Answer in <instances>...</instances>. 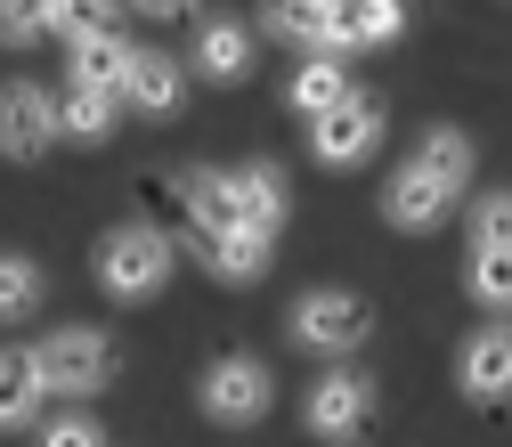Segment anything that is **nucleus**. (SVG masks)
<instances>
[{
	"instance_id": "1",
	"label": "nucleus",
	"mask_w": 512,
	"mask_h": 447,
	"mask_svg": "<svg viewBox=\"0 0 512 447\" xmlns=\"http://www.w3.org/2000/svg\"><path fill=\"white\" fill-rule=\"evenodd\" d=\"M464 187H472V139L464 131H423L415 155L382 179V220H391L399 236H431L447 212L464 204Z\"/></svg>"
},
{
	"instance_id": "2",
	"label": "nucleus",
	"mask_w": 512,
	"mask_h": 447,
	"mask_svg": "<svg viewBox=\"0 0 512 447\" xmlns=\"http://www.w3.org/2000/svg\"><path fill=\"white\" fill-rule=\"evenodd\" d=\"M171 236H155L147 220H122V228H106L98 244H90V277H98V293L106 301H155L163 285H171Z\"/></svg>"
},
{
	"instance_id": "3",
	"label": "nucleus",
	"mask_w": 512,
	"mask_h": 447,
	"mask_svg": "<svg viewBox=\"0 0 512 447\" xmlns=\"http://www.w3.org/2000/svg\"><path fill=\"white\" fill-rule=\"evenodd\" d=\"M285 334H293V350H309V358H358L366 334H374V317H366L358 293L317 285V293H301V301L285 309Z\"/></svg>"
},
{
	"instance_id": "4",
	"label": "nucleus",
	"mask_w": 512,
	"mask_h": 447,
	"mask_svg": "<svg viewBox=\"0 0 512 447\" xmlns=\"http://www.w3.org/2000/svg\"><path fill=\"white\" fill-rule=\"evenodd\" d=\"M33 374H41L49 399H90V391L114 382V342H106L98 326H57V334H41Z\"/></svg>"
},
{
	"instance_id": "5",
	"label": "nucleus",
	"mask_w": 512,
	"mask_h": 447,
	"mask_svg": "<svg viewBox=\"0 0 512 447\" xmlns=\"http://www.w3.org/2000/svg\"><path fill=\"white\" fill-rule=\"evenodd\" d=\"M196 407L212 415V423H261L269 407H277V382H269V366L261 358H244V350H228V358H212L204 366V382H196Z\"/></svg>"
},
{
	"instance_id": "6",
	"label": "nucleus",
	"mask_w": 512,
	"mask_h": 447,
	"mask_svg": "<svg viewBox=\"0 0 512 447\" xmlns=\"http://www.w3.org/2000/svg\"><path fill=\"white\" fill-rule=\"evenodd\" d=\"M374 147H382V98L350 90V98H334L326 114H309V155L326 163V171H358Z\"/></svg>"
},
{
	"instance_id": "7",
	"label": "nucleus",
	"mask_w": 512,
	"mask_h": 447,
	"mask_svg": "<svg viewBox=\"0 0 512 447\" xmlns=\"http://www.w3.org/2000/svg\"><path fill=\"white\" fill-rule=\"evenodd\" d=\"M366 415H374V382H366V374H350L342 358H334V366L301 391V423L326 439V447H350V439L366 431Z\"/></svg>"
},
{
	"instance_id": "8",
	"label": "nucleus",
	"mask_w": 512,
	"mask_h": 447,
	"mask_svg": "<svg viewBox=\"0 0 512 447\" xmlns=\"http://www.w3.org/2000/svg\"><path fill=\"white\" fill-rule=\"evenodd\" d=\"M456 391H464L472 407H512V326H504V317H488V326L464 334V350H456Z\"/></svg>"
},
{
	"instance_id": "9",
	"label": "nucleus",
	"mask_w": 512,
	"mask_h": 447,
	"mask_svg": "<svg viewBox=\"0 0 512 447\" xmlns=\"http://www.w3.org/2000/svg\"><path fill=\"white\" fill-rule=\"evenodd\" d=\"M49 147H57V90L0 82V155L9 163H41Z\"/></svg>"
},
{
	"instance_id": "10",
	"label": "nucleus",
	"mask_w": 512,
	"mask_h": 447,
	"mask_svg": "<svg viewBox=\"0 0 512 447\" xmlns=\"http://www.w3.org/2000/svg\"><path fill=\"white\" fill-rule=\"evenodd\" d=\"M114 131H122V90H106V82H66L57 90V139L106 147Z\"/></svg>"
},
{
	"instance_id": "11",
	"label": "nucleus",
	"mask_w": 512,
	"mask_h": 447,
	"mask_svg": "<svg viewBox=\"0 0 512 447\" xmlns=\"http://www.w3.org/2000/svg\"><path fill=\"white\" fill-rule=\"evenodd\" d=\"M228 204H236V220H244V228L285 236L293 187H285V171H277V163H236V171H228Z\"/></svg>"
},
{
	"instance_id": "12",
	"label": "nucleus",
	"mask_w": 512,
	"mask_h": 447,
	"mask_svg": "<svg viewBox=\"0 0 512 447\" xmlns=\"http://www.w3.org/2000/svg\"><path fill=\"white\" fill-rule=\"evenodd\" d=\"M122 106L131 114H179L187 106V74L163 49H131V66H122Z\"/></svg>"
},
{
	"instance_id": "13",
	"label": "nucleus",
	"mask_w": 512,
	"mask_h": 447,
	"mask_svg": "<svg viewBox=\"0 0 512 447\" xmlns=\"http://www.w3.org/2000/svg\"><path fill=\"white\" fill-rule=\"evenodd\" d=\"M269 252H277V236L269 228H220V236H204V261H212V277L220 285H261L269 277Z\"/></svg>"
},
{
	"instance_id": "14",
	"label": "nucleus",
	"mask_w": 512,
	"mask_h": 447,
	"mask_svg": "<svg viewBox=\"0 0 512 447\" xmlns=\"http://www.w3.org/2000/svg\"><path fill=\"white\" fill-rule=\"evenodd\" d=\"M350 90H358V82H350V57H342V49H301V66H293V90H285V98H293V114L309 122V114H326V106L350 98Z\"/></svg>"
},
{
	"instance_id": "15",
	"label": "nucleus",
	"mask_w": 512,
	"mask_h": 447,
	"mask_svg": "<svg viewBox=\"0 0 512 447\" xmlns=\"http://www.w3.org/2000/svg\"><path fill=\"white\" fill-rule=\"evenodd\" d=\"M204 82H252V33L236 25V17H204V33H196V57H187Z\"/></svg>"
},
{
	"instance_id": "16",
	"label": "nucleus",
	"mask_w": 512,
	"mask_h": 447,
	"mask_svg": "<svg viewBox=\"0 0 512 447\" xmlns=\"http://www.w3.org/2000/svg\"><path fill=\"white\" fill-rule=\"evenodd\" d=\"M41 374H33V350H0V431H25L41 423Z\"/></svg>"
},
{
	"instance_id": "17",
	"label": "nucleus",
	"mask_w": 512,
	"mask_h": 447,
	"mask_svg": "<svg viewBox=\"0 0 512 447\" xmlns=\"http://www.w3.org/2000/svg\"><path fill=\"white\" fill-rule=\"evenodd\" d=\"M41 293H49V269L33 252H0V326H25L41 309Z\"/></svg>"
},
{
	"instance_id": "18",
	"label": "nucleus",
	"mask_w": 512,
	"mask_h": 447,
	"mask_svg": "<svg viewBox=\"0 0 512 447\" xmlns=\"http://www.w3.org/2000/svg\"><path fill=\"white\" fill-rule=\"evenodd\" d=\"M179 204H187V220H196L204 236L236 228V204H228V171H179Z\"/></svg>"
},
{
	"instance_id": "19",
	"label": "nucleus",
	"mask_w": 512,
	"mask_h": 447,
	"mask_svg": "<svg viewBox=\"0 0 512 447\" xmlns=\"http://www.w3.org/2000/svg\"><path fill=\"white\" fill-rule=\"evenodd\" d=\"M74 49V82H106V90H122V66H131V41H122V25L114 33H82V41H66Z\"/></svg>"
},
{
	"instance_id": "20",
	"label": "nucleus",
	"mask_w": 512,
	"mask_h": 447,
	"mask_svg": "<svg viewBox=\"0 0 512 447\" xmlns=\"http://www.w3.org/2000/svg\"><path fill=\"white\" fill-rule=\"evenodd\" d=\"M464 285H472V301L488 309V317H512V252H464Z\"/></svg>"
},
{
	"instance_id": "21",
	"label": "nucleus",
	"mask_w": 512,
	"mask_h": 447,
	"mask_svg": "<svg viewBox=\"0 0 512 447\" xmlns=\"http://www.w3.org/2000/svg\"><path fill=\"white\" fill-rule=\"evenodd\" d=\"M326 17H334V0H269V33L293 49H326Z\"/></svg>"
},
{
	"instance_id": "22",
	"label": "nucleus",
	"mask_w": 512,
	"mask_h": 447,
	"mask_svg": "<svg viewBox=\"0 0 512 447\" xmlns=\"http://www.w3.org/2000/svg\"><path fill=\"white\" fill-rule=\"evenodd\" d=\"M114 25H122V0H49V33H57V41L114 33Z\"/></svg>"
},
{
	"instance_id": "23",
	"label": "nucleus",
	"mask_w": 512,
	"mask_h": 447,
	"mask_svg": "<svg viewBox=\"0 0 512 447\" xmlns=\"http://www.w3.org/2000/svg\"><path fill=\"white\" fill-rule=\"evenodd\" d=\"M472 244H480V252H512V187L472 196Z\"/></svg>"
},
{
	"instance_id": "24",
	"label": "nucleus",
	"mask_w": 512,
	"mask_h": 447,
	"mask_svg": "<svg viewBox=\"0 0 512 447\" xmlns=\"http://www.w3.org/2000/svg\"><path fill=\"white\" fill-rule=\"evenodd\" d=\"M41 33H49V0H0V41L9 49L41 41Z\"/></svg>"
},
{
	"instance_id": "25",
	"label": "nucleus",
	"mask_w": 512,
	"mask_h": 447,
	"mask_svg": "<svg viewBox=\"0 0 512 447\" xmlns=\"http://www.w3.org/2000/svg\"><path fill=\"white\" fill-rule=\"evenodd\" d=\"M41 447H106V431L90 415H57V423H41Z\"/></svg>"
},
{
	"instance_id": "26",
	"label": "nucleus",
	"mask_w": 512,
	"mask_h": 447,
	"mask_svg": "<svg viewBox=\"0 0 512 447\" xmlns=\"http://www.w3.org/2000/svg\"><path fill=\"white\" fill-rule=\"evenodd\" d=\"M131 9H139V17H187L196 0H131Z\"/></svg>"
}]
</instances>
